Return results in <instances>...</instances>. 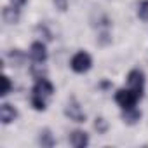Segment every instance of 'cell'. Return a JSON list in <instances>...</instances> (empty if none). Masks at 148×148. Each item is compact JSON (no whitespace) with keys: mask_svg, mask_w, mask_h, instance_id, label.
I'll return each instance as SVG.
<instances>
[{"mask_svg":"<svg viewBox=\"0 0 148 148\" xmlns=\"http://www.w3.org/2000/svg\"><path fill=\"white\" fill-rule=\"evenodd\" d=\"M2 18L5 23L9 25H16L19 21V7H14V5H7L2 9Z\"/></svg>","mask_w":148,"mask_h":148,"instance_id":"cell-9","label":"cell"},{"mask_svg":"<svg viewBox=\"0 0 148 148\" xmlns=\"http://www.w3.org/2000/svg\"><path fill=\"white\" fill-rule=\"evenodd\" d=\"M32 75H33V79L37 80V79H42V77H45V68H44V63H33L32 64Z\"/></svg>","mask_w":148,"mask_h":148,"instance_id":"cell-14","label":"cell"},{"mask_svg":"<svg viewBox=\"0 0 148 148\" xmlns=\"http://www.w3.org/2000/svg\"><path fill=\"white\" fill-rule=\"evenodd\" d=\"M122 120L127 124V125H134L141 120V112L134 106V108H127V110H122Z\"/></svg>","mask_w":148,"mask_h":148,"instance_id":"cell-10","label":"cell"},{"mask_svg":"<svg viewBox=\"0 0 148 148\" xmlns=\"http://www.w3.org/2000/svg\"><path fill=\"white\" fill-rule=\"evenodd\" d=\"M92 66V58L86 52V51H79L73 54L71 61H70V68L75 71V73H86L89 71Z\"/></svg>","mask_w":148,"mask_h":148,"instance_id":"cell-3","label":"cell"},{"mask_svg":"<svg viewBox=\"0 0 148 148\" xmlns=\"http://www.w3.org/2000/svg\"><path fill=\"white\" fill-rule=\"evenodd\" d=\"M18 115L19 113H18L16 106H12L11 103H2V105H0V120H2L4 125L14 122L18 119Z\"/></svg>","mask_w":148,"mask_h":148,"instance_id":"cell-8","label":"cell"},{"mask_svg":"<svg viewBox=\"0 0 148 148\" xmlns=\"http://www.w3.org/2000/svg\"><path fill=\"white\" fill-rule=\"evenodd\" d=\"M141 99V96L138 92H134L132 89L129 87H122L115 92V103L122 108V110H127V108H134L138 105V101Z\"/></svg>","mask_w":148,"mask_h":148,"instance_id":"cell-2","label":"cell"},{"mask_svg":"<svg viewBox=\"0 0 148 148\" xmlns=\"http://www.w3.org/2000/svg\"><path fill=\"white\" fill-rule=\"evenodd\" d=\"M54 2V5H56V9L59 11V12H66L68 11V0H52Z\"/></svg>","mask_w":148,"mask_h":148,"instance_id":"cell-17","label":"cell"},{"mask_svg":"<svg viewBox=\"0 0 148 148\" xmlns=\"http://www.w3.org/2000/svg\"><path fill=\"white\" fill-rule=\"evenodd\" d=\"M38 145L44 146V148H52L56 145V139L51 132V129H42L40 134H38Z\"/></svg>","mask_w":148,"mask_h":148,"instance_id":"cell-11","label":"cell"},{"mask_svg":"<svg viewBox=\"0 0 148 148\" xmlns=\"http://www.w3.org/2000/svg\"><path fill=\"white\" fill-rule=\"evenodd\" d=\"M94 129L98 131V134H105L108 131V122L103 119V117H98L96 122H94Z\"/></svg>","mask_w":148,"mask_h":148,"instance_id":"cell-15","label":"cell"},{"mask_svg":"<svg viewBox=\"0 0 148 148\" xmlns=\"http://www.w3.org/2000/svg\"><path fill=\"white\" fill-rule=\"evenodd\" d=\"M30 58L33 63H45L47 61V47L44 42H33L30 45Z\"/></svg>","mask_w":148,"mask_h":148,"instance_id":"cell-6","label":"cell"},{"mask_svg":"<svg viewBox=\"0 0 148 148\" xmlns=\"http://www.w3.org/2000/svg\"><path fill=\"white\" fill-rule=\"evenodd\" d=\"M25 52L23 51H19V49H12L11 52H9V59L12 61V64H16V66H21L23 63H25Z\"/></svg>","mask_w":148,"mask_h":148,"instance_id":"cell-12","label":"cell"},{"mask_svg":"<svg viewBox=\"0 0 148 148\" xmlns=\"http://www.w3.org/2000/svg\"><path fill=\"white\" fill-rule=\"evenodd\" d=\"M64 115L70 119V120H73V122H79V124H82V122H86V112L82 110V106H80V103L75 99V98H70V101L66 103V106H64Z\"/></svg>","mask_w":148,"mask_h":148,"instance_id":"cell-5","label":"cell"},{"mask_svg":"<svg viewBox=\"0 0 148 148\" xmlns=\"http://www.w3.org/2000/svg\"><path fill=\"white\" fill-rule=\"evenodd\" d=\"M138 18L145 23H148V0H141L138 4Z\"/></svg>","mask_w":148,"mask_h":148,"instance_id":"cell-13","label":"cell"},{"mask_svg":"<svg viewBox=\"0 0 148 148\" xmlns=\"http://www.w3.org/2000/svg\"><path fill=\"white\" fill-rule=\"evenodd\" d=\"M9 2H11V5H14V7H23L25 4H26V0H9Z\"/></svg>","mask_w":148,"mask_h":148,"instance_id":"cell-18","label":"cell"},{"mask_svg":"<svg viewBox=\"0 0 148 148\" xmlns=\"http://www.w3.org/2000/svg\"><path fill=\"white\" fill-rule=\"evenodd\" d=\"M68 141L73 148H86L89 145V134L80 131V129H75V131H71L70 136H68Z\"/></svg>","mask_w":148,"mask_h":148,"instance_id":"cell-7","label":"cell"},{"mask_svg":"<svg viewBox=\"0 0 148 148\" xmlns=\"http://www.w3.org/2000/svg\"><path fill=\"white\" fill-rule=\"evenodd\" d=\"M2 92H0V96H2V98H5L9 92H11V89H12V84H11V79L7 77V75H4L2 77Z\"/></svg>","mask_w":148,"mask_h":148,"instance_id":"cell-16","label":"cell"},{"mask_svg":"<svg viewBox=\"0 0 148 148\" xmlns=\"http://www.w3.org/2000/svg\"><path fill=\"white\" fill-rule=\"evenodd\" d=\"M52 94H54V86H52V82H51L47 77L37 79V80H35V86H33V89H32L30 103H32V106H33L37 112H45V110H47V103H49V99L52 98Z\"/></svg>","mask_w":148,"mask_h":148,"instance_id":"cell-1","label":"cell"},{"mask_svg":"<svg viewBox=\"0 0 148 148\" xmlns=\"http://www.w3.org/2000/svg\"><path fill=\"white\" fill-rule=\"evenodd\" d=\"M145 82H146L145 73H143L139 68H134V70H131V71L127 73V87L132 89L134 92H138L141 98H143V94H145Z\"/></svg>","mask_w":148,"mask_h":148,"instance_id":"cell-4","label":"cell"}]
</instances>
